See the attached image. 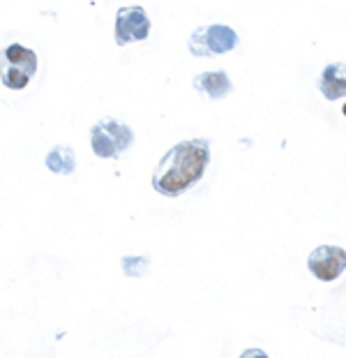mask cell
<instances>
[{"instance_id":"cell-3","label":"cell","mask_w":346,"mask_h":358,"mask_svg":"<svg viewBox=\"0 0 346 358\" xmlns=\"http://www.w3.org/2000/svg\"><path fill=\"white\" fill-rule=\"evenodd\" d=\"M132 143H134V129L115 118L97 120L90 129V146L97 157L115 159L125 153Z\"/></svg>"},{"instance_id":"cell-2","label":"cell","mask_w":346,"mask_h":358,"mask_svg":"<svg viewBox=\"0 0 346 358\" xmlns=\"http://www.w3.org/2000/svg\"><path fill=\"white\" fill-rule=\"evenodd\" d=\"M37 53L21 44H10L0 51V81L5 88L21 90L37 74Z\"/></svg>"},{"instance_id":"cell-4","label":"cell","mask_w":346,"mask_h":358,"mask_svg":"<svg viewBox=\"0 0 346 358\" xmlns=\"http://www.w3.org/2000/svg\"><path fill=\"white\" fill-rule=\"evenodd\" d=\"M238 47V35L233 28L224 24H210L196 28L189 37V51L196 58H210L222 56Z\"/></svg>"},{"instance_id":"cell-10","label":"cell","mask_w":346,"mask_h":358,"mask_svg":"<svg viewBox=\"0 0 346 358\" xmlns=\"http://www.w3.org/2000/svg\"><path fill=\"white\" fill-rule=\"evenodd\" d=\"M148 264H150V259H145V257H125L122 259V271H125V275L129 278H138V275H143Z\"/></svg>"},{"instance_id":"cell-9","label":"cell","mask_w":346,"mask_h":358,"mask_svg":"<svg viewBox=\"0 0 346 358\" xmlns=\"http://www.w3.org/2000/svg\"><path fill=\"white\" fill-rule=\"evenodd\" d=\"M46 169L53 173H72L76 169L74 150L69 146H53L46 155Z\"/></svg>"},{"instance_id":"cell-11","label":"cell","mask_w":346,"mask_h":358,"mask_svg":"<svg viewBox=\"0 0 346 358\" xmlns=\"http://www.w3.org/2000/svg\"><path fill=\"white\" fill-rule=\"evenodd\" d=\"M240 358H268V354L264 352V349H245V352L240 354Z\"/></svg>"},{"instance_id":"cell-7","label":"cell","mask_w":346,"mask_h":358,"mask_svg":"<svg viewBox=\"0 0 346 358\" xmlns=\"http://www.w3.org/2000/svg\"><path fill=\"white\" fill-rule=\"evenodd\" d=\"M319 90L326 100H340L346 95V65L344 63H333L321 72L319 79Z\"/></svg>"},{"instance_id":"cell-8","label":"cell","mask_w":346,"mask_h":358,"mask_svg":"<svg viewBox=\"0 0 346 358\" xmlns=\"http://www.w3.org/2000/svg\"><path fill=\"white\" fill-rule=\"evenodd\" d=\"M194 88L199 93L208 95L210 100H219L231 93V79L226 72H203V74H196L194 77Z\"/></svg>"},{"instance_id":"cell-1","label":"cell","mask_w":346,"mask_h":358,"mask_svg":"<svg viewBox=\"0 0 346 358\" xmlns=\"http://www.w3.org/2000/svg\"><path fill=\"white\" fill-rule=\"evenodd\" d=\"M208 164H210V141H180L159 159L152 173V187L164 196H180L203 178Z\"/></svg>"},{"instance_id":"cell-5","label":"cell","mask_w":346,"mask_h":358,"mask_svg":"<svg viewBox=\"0 0 346 358\" xmlns=\"http://www.w3.org/2000/svg\"><path fill=\"white\" fill-rule=\"evenodd\" d=\"M150 33V17L141 5L120 7L115 14V44L143 42Z\"/></svg>"},{"instance_id":"cell-6","label":"cell","mask_w":346,"mask_h":358,"mask_svg":"<svg viewBox=\"0 0 346 358\" xmlns=\"http://www.w3.org/2000/svg\"><path fill=\"white\" fill-rule=\"evenodd\" d=\"M307 268L317 280L333 282L346 271V250L337 245H319L307 257Z\"/></svg>"},{"instance_id":"cell-12","label":"cell","mask_w":346,"mask_h":358,"mask_svg":"<svg viewBox=\"0 0 346 358\" xmlns=\"http://www.w3.org/2000/svg\"><path fill=\"white\" fill-rule=\"evenodd\" d=\"M342 113H344V116H346V104H344V109H342Z\"/></svg>"}]
</instances>
